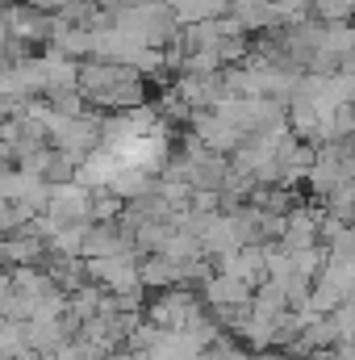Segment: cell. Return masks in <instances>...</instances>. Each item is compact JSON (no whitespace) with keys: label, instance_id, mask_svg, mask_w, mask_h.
Segmentation results:
<instances>
[{"label":"cell","instance_id":"6da1fadb","mask_svg":"<svg viewBox=\"0 0 355 360\" xmlns=\"http://www.w3.org/2000/svg\"><path fill=\"white\" fill-rule=\"evenodd\" d=\"M196 314H205V310H201V297L188 293V289H180V285L159 289V293L142 306V319L155 323V327H163V331H184Z\"/></svg>","mask_w":355,"mask_h":360},{"label":"cell","instance_id":"7a4b0ae2","mask_svg":"<svg viewBox=\"0 0 355 360\" xmlns=\"http://www.w3.org/2000/svg\"><path fill=\"white\" fill-rule=\"evenodd\" d=\"M201 297H205L209 306H239V302H251V285L239 281V276H230V272L213 269L201 281Z\"/></svg>","mask_w":355,"mask_h":360},{"label":"cell","instance_id":"3957f363","mask_svg":"<svg viewBox=\"0 0 355 360\" xmlns=\"http://www.w3.org/2000/svg\"><path fill=\"white\" fill-rule=\"evenodd\" d=\"M25 8H34V13H59L67 0H21Z\"/></svg>","mask_w":355,"mask_h":360},{"label":"cell","instance_id":"277c9868","mask_svg":"<svg viewBox=\"0 0 355 360\" xmlns=\"http://www.w3.org/2000/svg\"><path fill=\"white\" fill-rule=\"evenodd\" d=\"M8 289H13V281H8V269H0V297H4Z\"/></svg>","mask_w":355,"mask_h":360}]
</instances>
